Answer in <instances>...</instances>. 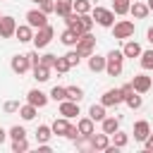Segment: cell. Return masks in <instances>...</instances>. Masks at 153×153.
I'll list each match as a JSON object with an SVG mask.
<instances>
[{"mask_svg":"<svg viewBox=\"0 0 153 153\" xmlns=\"http://www.w3.org/2000/svg\"><path fill=\"white\" fill-rule=\"evenodd\" d=\"M76 136H79V129H76V127H74V124H72V127H69V131H67V136H65V139H69V141H74V139H76Z\"/></svg>","mask_w":153,"mask_h":153,"instance_id":"obj_45","label":"cell"},{"mask_svg":"<svg viewBox=\"0 0 153 153\" xmlns=\"http://www.w3.org/2000/svg\"><path fill=\"white\" fill-rule=\"evenodd\" d=\"M122 62H124L122 50H110L105 55V72H108V76H120L122 74Z\"/></svg>","mask_w":153,"mask_h":153,"instance_id":"obj_1","label":"cell"},{"mask_svg":"<svg viewBox=\"0 0 153 153\" xmlns=\"http://www.w3.org/2000/svg\"><path fill=\"white\" fill-rule=\"evenodd\" d=\"M31 2H36V5H41V0H31Z\"/></svg>","mask_w":153,"mask_h":153,"instance_id":"obj_52","label":"cell"},{"mask_svg":"<svg viewBox=\"0 0 153 153\" xmlns=\"http://www.w3.org/2000/svg\"><path fill=\"white\" fill-rule=\"evenodd\" d=\"M124 103H127L131 110H139V108L143 105V98H141V96H136V91H134L131 96H127V98H124Z\"/></svg>","mask_w":153,"mask_h":153,"instance_id":"obj_35","label":"cell"},{"mask_svg":"<svg viewBox=\"0 0 153 153\" xmlns=\"http://www.w3.org/2000/svg\"><path fill=\"white\" fill-rule=\"evenodd\" d=\"M5 112H19V100H7L5 103Z\"/></svg>","mask_w":153,"mask_h":153,"instance_id":"obj_43","label":"cell"},{"mask_svg":"<svg viewBox=\"0 0 153 153\" xmlns=\"http://www.w3.org/2000/svg\"><path fill=\"white\" fill-rule=\"evenodd\" d=\"M5 139H7V131H5V129H2V127H0V143H2V141H5Z\"/></svg>","mask_w":153,"mask_h":153,"instance_id":"obj_49","label":"cell"},{"mask_svg":"<svg viewBox=\"0 0 153 153\" xmlns=\"http://www.w3.org/2000/svg\"><path fill=\"white\" fill-rule=\"evenodd\" d=\"M60 115L67 117V120L76 117V115H79V103H76V100H69V98L60 100Z\"/></svg>","mask_w":153,"mask_h":153,"instance_id":"obj_11","label":"cell"},{"mask_svg":"<svg viewBox=\"0 0 153 153\" xmlns=\"http://www.w3.org/2000/svg\"><path fill=\"white\" fill-rule=\"evenodd\" d=\"M100 103H103L105 108H117L120 103H124V98H122L120 88H108V91L100 96Z\"/></svg>","mask_w":153,"mask_h":153,"instance_id":"obj_7","label":"cell"},{"mask_svg":"<svg viewBox=\"0 0 153 153\" xmlns=\"http://www.w3.org/2000/svg\"><path fill=\"white\" fill-rule=\"evenodd\" d=\"M129 5H131V0H112V12L115 14H127Z\"/></svg>","mask_w":153,"mask_h":153,"instance_id":"obj_30","label":"cell"},{"mask_svg":"<svg viewBox=\"0 0 153 153\" xmlns=\"http://www.w3.org/2000/svg\"><path fill=\"white\" fill-rule=\"evenodd\" d=\"M14 31H17V22H14V17H10V14L0 17V38H12Z\"/></svg>","mask_w":153,"mask_h":153,"instance_id":"obj_9","label":"cell"},{"mask_svg":"<svg viewBox=\"0 0 153 153\" xmlns=\"http://www.w3.org/2000/svg\"><path fill=\"white\" fill-rule=\"evenodd\" d=\"M26 55H29V62H31V67L41 65V55H38V50H31V53H26Z\"/></svg>","mask_w":153,"mask_h":153,"instance_id":"obj_42","label":"cell"},{"mask_svg":"<svg viewBox=\"0 0 153 153\" xmlns=\"http://www.w3.org/2000/svg\"><path fill=\"white\" fill-rule=\"evenodd\" d=\"M146 38H148V43H151V45H153V26H151V29H148V31H146Z\"/></svg>","mask_w":153,"mask_h":153,"instance_id":"obj_48","label":"cell"},{"mask_svg":"<svg viewBox=\"0 0 153 153\" xmlns=\"http://www.w3.org/2000/svg\"><path fill=\"white\" fill-rule=\"evenodd\" d=\"M48 96H50L53 100H57V103H60V100H65V98H67V88H65V86H53Z\"/></svg>","mask_w":153,"mask_h":153,"instance_id":"obj_34","label":"cell"},{"mask_svg":"<svg viewBox=\"0 0 153 153\" xmlns=\"http://www.w3.org/2000/svg\"><path fill=\"white\" fill-rule=\"evenodd\" d=\"M110 143H115L117 148H124L127 143H129V134H124V131H115V134H110Z\"/></svg>","mask_w":153,"mask_h":153,"instance_id":"obj_27","label":"cell"},{"mask_svg":"<svg viewBox=\"0 0 153 153\" xmlns=\"http://www.w3.org/2000/svg\"><path fill=\"white\" fill-rule=\"evenodd\" d=\"M148 134H151V124H148L146 120H139V122L134 124V139H136V141H146Z\"/></svg>","mask_w":153,"mask_h":153,"instance_id":"obj_16","label":"cell"},{"mask_svg":"<svg viewBox=\"0 0 153 153\" xmlns=\"http://www.w3.org/2000/svg\"><path fill=\"white\" fill-rule=\"evenodd\" d=\"M50 143H38V153H50Z\"/></svg>","mask_w":153,"mask_h":153,"instance_id":"obj_46","label":"cell"},{"mask_svg":"<svg viewBox=\"0 0 153 153\" xmlns=\"http://www.w3.org/2000/svg\"><path fill=\"white\" fill-rule=\"evenodd\" d=\"M100 124H103V131H105V134H115V131L120 129V120H117V117H108V115H105V117L100 120Z\"/></svg>","mask_w":153,"mask_h":153,"instance_id":"obj_23","label":"cell"},{"mask_svg":"<svg viewBox=\"0 0 153 153\" xmlns=\"http://www.w3.org/2000/svg\"><path fill=\"white\" fill-rule=\"evenodd\" d=\"M50 136H53L50 124H38V129H36V141H38V143H48Z\"/></svg>","mask_w":153,"mask_h":153,"instance_id":"obj_24","label":"cell"},{"mask_svg":"<svg viewBox=\"0 0 153 153\" xmlns=\"http://www.w3.org/2000/svg\"><path fill=\"white\" fill-rule=\"evenodd\" d=\"M76 129H79V134H84V136H91V134L96 131L91 117H81V120H76Z\"/></svg>","mask_w":153,"mask_h":153,"instance_id":"obj_20","label":"cell"},{"mask_svg":"<svg viewBox=\"0 0 153 153\" xmlns=\"http://www.w3.org/2000/svg\"><path fill=\"white\" fill-rule=\"evenodd\" d=\"M72 5H74V0H55V14L57 17H67L72 12Z\"/></svg>","mask_w":153,"mask_h":153,"instance_id":"obj_25","label":"cell"},{"mask_svg":"<svg viewBox=\"0 0 153 153\" xmlns=\"http://www.w3.org/2000/svg\"><path fill=\"white\" fill-rule=\"evenodd\" d=\"M110 29H112V38H120V41H127L134 36V22H129V19L115 22Z\"/></svg>","mask_w":153,"mask_h":153,"instance_id":"obj_4","label":"cell"},{"mask_svg":"<svg viewBox=\"0 0 153 153\" xmlns=\"http://www.w3.org/2000/svg\"><path fill=\"white\" fill-rule=\"evenodd\" d=\"M0 17H2V14H0Z\"/></svg>","mask_w":153,"mask_h":153,"instance_id":"obj_53","label":"cell"},{"mask_svg":"<svg viewBox=\"0 0 153 153\" xmlns=\"http://www.w3.org/2000/svg\"><path fill=\"white\" fill-rule=\"evenodd\" d=\"M76 41H79V33H76L74 29H65V31L60 33V43H62V45H69V48H72V45H76Z\"/></svg>","mask_w":153,"mask_h":153,"instance_id":"obj_21","label":"cell"},{"mask_svg":"<svg viewBox=\"0 0 153 153\" xmlns=\"http://www.w3.org/2000/svg\"><path fill=\"white\" fill-rule=\"evenodd\" d=\"M108 146H110V134H105V131L103 134H96V131L91 134V148L93 151H105Z\"/></svg>","mask_w":153,"mask_h":153,"instance_id":"obj_14","label":"cell"},{"mask_svg":"<svg viewBox=\"0 0 153 153\" xmlns=\"http://www.w3.org/2000/svg\"><path fill=\"white\" fill-rule=\"evenodd\" d=\"M53 36H55V29H53L50 24H45V26L36 29V33H33L31 43H33V45H36V50H38V48H45V45L53 41Z\"/></svg>","mask_w":153,"mask_h":153,"instance_id":"obj_5","label":"cell"},{"mask_svg":"<svg viewBox=\"0 0 153 153\" xmlns=\"http://www.w3.org/2000/svg\"><path fill=\"white\" fill-rule=\"evenodd\" d=\"M91 17H93V22L98 26H105V29H110L115 24V12L105 10V7H91Z\"/></svg>","mask_w":153,"mask_h":153,"instance_id":"obj_2","label":"cell"},{"mask_svg":"<svg viewBox=\"0 0 153 153\" xmlns=\"http://www.w3.org/2000/svg\"><path fill=\"white\" fill-rule=\"evenodd\" d=\"M65 60H67V65H69V67H76V65L81 62V55H79L76 50H69V53L65 55Z\"/></svg>","mask_w":153,"mask_h":153,"instance_id":"obj_39","label":"cell"},{"mask_svg":"<svg viewBox=\"0 0 153 153\" xmlns=\"http://www.w3.org/2000/svg\"><path fill=\"white\" fill-rule=\"evenodd\" d=\"M148 12H151V10H148V5H146V2H141V0H134V2L129 5V14H131L134 19H146V17H148Z\"/></svg>","mask_w":153,"mask_h":153,"instance_id":"obj_13","label":"cell"},{"mask_svg":"<svg viewBox=\"0 0 153 153\" xmlns=\"http://www.w3.org/2000/svg\"><path fill=\"white\" fill-rule=\"evenodd\" d=\"M88 117H91L93 122H100V120L105 117V105H103V103H98V105L93 103V105L88 108Z\"/></svg>","mask_w":153,"mask_h":153,"instance_id":"obj_26","label":"cell"},{"mask_svg":"<svg viewBox=\"0 0 153 153\" xmlns=\"http://www.w3.org/2000/svg\"><path fill=\"white\" fill-rule=\"evenodd\" d=\"M76 53H79L81 57H88L91 53H96V36H93L91 31H86V33L79 36V41H76Z\"/></svg>","mask_w":153,"mask_h":153,"instance_id":"obj_3","label":"cell"},{"mask_svg":"<svg viewBox=\"0 0 153 153\" xmlns=\"http://www.w3.org/2000/svg\"><path fill=\"white\" fill-rule=\"evenodd\" d=\"M7 136H10L12 141H14V139H26V129H24L22 124H14V127L7 131Z\"/></svg>","mask_w":153,"mask_h":153,"instance_id":"obj_36","label":"cell"},{"mask_svg":"<svg viewBox=\"0 0 153 153\" xmlns=\"http://www.w3.org/2000/svg\"><path fill=\"white\" fill-rule=\"evenodd\" d=\"M26 100H29L31 105H36V108H45V105H48V100H50V96H48V93H43L41 88H31V91L26 93Z\"/></svg>","mask_w":153,"mask_h":153,"instance_id":"obj_10","label":"cell"},{"mask_svg":"<svg viewBox=\"0 0 153 153\" xmlns=\"http://www.w3.org/2000/svg\"><path fill=\"white\" fill-rule=\"evenodd\" d=\"M148 139H151V141H153V131H151V134H148Z\"/></svg>","mask_w":153,"mask_h":153,"instance_id":"obj_51","label":"cell"},{"mask_svg":"<svg viewBox=\"0 0 153 153\" xmlns=\"http://www.w3.org/2000/svg\"><path fill=\"white\" fill-rule=\"evenodd\" d=\"M72 10H74L76 14H88V12H91V2H88V0H74Z\"/></svg>","mask_w":153,"mask_h":153,"instance_id":"obj_32","label":"cell"},{"mask_svg":"<svg viewBox=\"0 0 153 153\" xmlns=\"http://www.w3.org/2000/svg\"><path fill=\"white\" fill-rule=\"evenodd\" d=\"M10 67H12V72H14V74H26V72L31 69L29 55H14V57L10 60Z\"/></svg>","mask_w":153,"mask_h":153,"instance_id":"obj_8","label":"cell"},{"mask_svg":"<svg viewBox=\"0 0 153 153\" xmlns=\"http://www.w3.org/2000/svg\"><path fill=\"white\" fill-rule=\"evenodd\" d=\"M79 29H81V33L91 31L93 29V17L91 14H79Z\"/></svg>","mask_w":153,"mask_h":153,"instance_id":"obj_31","label":"cell"},{"mask_svg":"<svg viewBox=\"0 0 153 153\" xmlns=\"http://www.w3.org/2000/svg\"><path fill=\"white\" fill-rule=\"evenodd\" d=\"M141 67L143 69H153V48L151 50H141Z\"/></svg>","mask_w":153,"mask_h":153,"instance_id":"obj_33","label":"cell"},{"mask_svg":"<svg viewBox=\"0 0 153 153\" xmlns=\"http://www.w3.org/2000/svg\"><path fill=\"white\" fill-rule=\"evenodd\" d=\"M53 69H57V74H67V72H69L72 67L67 65V60H65V55H62V57H57V60H55V65H53Z\"/></svg>","mask_w":153,"mask_h":153,"instance_id":"obj_37","label":"cell"},{"mask_svg":"<svg viewBox=\"0 0 153 153\" xmlns=\"http://www.w3.org/2000/svg\"><path fill=\"white\" fill-rule=\"evenodd\" d=\"M146 5H148V10H151V12H153V0H148V2H146Z\"/></svg>","mask_w":153,"mask_h":153,"instance_id":"obj_50","label":"cell"},{"mask_svg":"<svg viewBox=\"0 0 153 153\" xmlns=\"http://www.w3.org/2000/svg\"><path fill=\"white\" fill-rule=\"evenodd\" d=\"M69 127H72V122H69L67 117H60V120H55V122L50 124V129H53V134H55V136H67Z\"/></svg>","mask_w":153,"mask_h":153,"instance_id":"obj_15","label":"cell"},{"mask_svg":"<svg viewBox=\"0 0 153 153\" xmlns=\"http://www.w3.org/2000/svg\"><path fill=\"white\" fill-rule=\"evenodd\" d=\"M14 36H17V41L19 43H29L31 38H33V29L29 26V24H17V31H14Z\"/></svg>","mask_w":153,"mask_h":153,"instance_id":"obj_18","label":"cell"},{"mask_svg":"<svg viewBox=\"0 0 153 153\" xmlns=\"http://www.w3.org/2000/svg\"><path fill=\"white\" fill-rule=\"evenodd\" d=\"M88 69L91 72H105V57L103 55H98V53H91L88 55Z\"/></svg>","mask_w":153,"mask_h":153,"instance_id":"obj_17","label":"cell"},{"mask_svg":"<svg viewBox=\"0 0 153 153\" xmlns=\"http://www.w3.org/2000/svg\"><path fill=\"white\" fill-rule=\"evenodd\" d=\"M55 60H57V55H53V53H45V55H41V65H45V67H50V69H53Z\"/></svg>","mask_w":153,"mask_h":153,"instance_id":"obj_40","label":"cell"},{"mask_svg":"<svg viewBox=\"0 0 153 153\" xmlns=\"http://www.w3.org/2000/svg\"><path fill=\"white\" fill-rule=\"evenodd\" d=\"M31 69H33V79H36L38 84H43V81L50 79V67H45V65H36V67H31Z\"/></svg>","mask_w":153,"mask_h":153,"instance_id":"obj_22","label":"cell"},{"mask_svg":"<svg viewBox=\"0 0 153 153\" xmlns=\"http://www.w3.org/2000/svg\"><path fill=\"white\" fill-rule=\"evenodd\" d=\"M41 12H45V14H50V12H55V2L53 0H41V7H38Z\"/></svg>","mask_w":153,"mask_h":153,"instance_id":"obj_41","label":"cell"},{"mask_svg":"<svg viewBox=\"0 0 153 153\" xmlns=\"http://www.w3.org/2000/svg\"><path fill=\"white\" fill-rule=\"evenodd\" d=\"M143 148H146L148 153H153V141H151V139H146V141H143Z\"/></svg>","mask_w":153,"mask_h":153,"instance_id":"obj_47","label":"cell"},{"mask_svg":"<svg viewBox=\"0 0 153 153\" xmlns=\"http://www.w3.org/2000/svg\"><path fill=\"white\" fill-rule=\"evenodd\" d=\"M36 105H31V103H26V105H19V115H22V120L24 122H29V120H33L36 117Z\"/></svg>","mask_w":153,"mask_h":153,"instance_id":"obj_28","label":"cell"},{"mask_svg":"<svg viewBox=\"0 0 153 153\" xmlns=\"http://www.w3.org/2000/svg\"><path fill=\"white\" fill-rule=\"evenodd\" d=\"M151 84H153V79L146 76V74H136V76L131 79V86H134L136 93H146V91H151Z\"/></svg>","mask_w":153,"mask_h":153,"instance_id":"obj_12","label":"cell"},{"mask_svg":"<svg viewBox=\"0 0 153 153\" xmlns=\"http://www.w3.org/2000/svg\"><path fill=\"white\" fill-rule=\"evenodd\" d=\"M120 93H122V98H127V96H131V93H134V86H131V81H129V84H124V86L120 88Z\"/></svg>","mask_w":153,"mask_h":153,"instance_id":"obj_44","label":"cell"},{"mask_svg":"<svg viewBox=\"0 0 153 153\" xmlns=\"http://www.w3.org/2000/svg\"><path fill=\"white\" fill-rule=\"evenodd\" d=\"M122 55L134 60V57H139V55H141V45H139L136 41H129V38H127V43H124V48H122Z\"/></svg>","mask_w":153,"mask_h":153,"instance_id":"obj_19","label":"cell"},{"mask_svg":"<svg viewBox=\"0 0 153 153\" xmlns=\"http://www.w3.org/2000/svg\"><path fill=\"white\" fill-rule=\"evenodd\" d=\"M65 88H67V98L69 100H76V103L84 100V88L81 86H65Z\"/></svg>","mask_w":153,"mask_h":153,"instance_id":"obj_29","label":"cell"},{"mask_svg":"<svg viewBox=\"0 0 153 153\" xmlns=\"http://www.w3.org/2000/svg\"><path fill=\"white\" fill-rule=\"evenodd\" d=\"M12 151H14V153L29 151V141H26V139H14V141H12Z\"/></svg>","mask_w":153,"mask_h":153,"instance_id":"obj_38","label":"cell"},{"mask_svg":"<svg viewBox=\"0 0 153 153\" xmlns=\"http://www.w3.org/2000/svg\"><path fill=\"white\" fill-rule=\"evenodd\" d=\"M26 24H29L31 29H41V26L48 24V14L41 12V10H29V12H26Z\"/></svg>","mask_w":153,"mask_h":153,"instance_id":"obj_6","label":"cell"}]
</instances>
